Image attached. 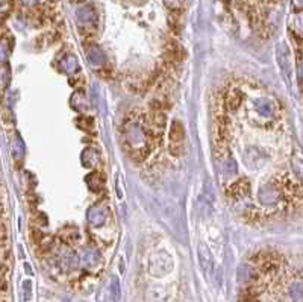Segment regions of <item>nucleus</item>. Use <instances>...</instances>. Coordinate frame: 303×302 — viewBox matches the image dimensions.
<instances>
[{"label": "nucleus", "instance_id": "nucleus-6", "mask_svg": "<svg viewBox=\"0 0 303 302\" xmlns=\"http://www.w3.org/2000/svg\"><path fill=\"white\" fill-rule=\"evenodd\" d=\"M162 269L161 272H162V275L164 273H167L168 270H170V267H171V261H170V257L167 255V253H164V252H161V253H156V255H153L150 260V272L153 275H156V272H158V269Z\"/></svg>", "mask_w": 303, "mask_h": 302}, {"label": "nucleus", "instance_id": "nucleus-15", "mask_svg": "<svg viewBox=\"0 0 303 302\" xmlns=\"http://www.w3.org/2000/svg\"><path fill=\"white\" fill-rule=\"evenodd\" d=\"M240 103H241V93L237 91V90H232L231 95H229V98H228V105H229V108L235 109Z\"/></svg>", "mask_w": 303, "mask_h": 302}, {"label": "nucleus", "instance_id": "nucleus-16", "mask_svg": "<svg viewBox=\"0 0 303 302\" xmlns=\"http://www.w3.org/2000/svg\"><path fill=\"white\" fill-rule=\"evenodd\" d=\"M165 3H167V6H168V8L176 9V8L181 5V0H165Z\"/></svg>", "mask_w": 303, "mask_h": 302}, {"label": "nucleus", "instance_id": "nucleus-13", "mask_svg": "<svg viewBox=\"0 0 303 302\" xmlns=\"http://www.w3.org/2000/svg\"><path fill=\"white\" fill-rule=\"evenodd\" d=\"M238 276L241 281H255L256 280V270L252 267H247V266H241L240 270H238Z\"/></svg>", "mask_w": 303, "mask_h": 302}, {"label": "nucleus", "instance_id": "nucleus-1", "mask_svg": "<svg viewBox=\"0 0 303 302\" xmlns=\"http://www.w3.org/2000/svg\"><path fill=\"white\" fill-rule=\"evenodd\" d=\"M124 138H126L128 146L131 149H137L138 152H143V155L146 153L144 148H147V135H146V131L138 123H129L126 126Z\"/></svg>", "mask_w": 303, "mask_h": 302}, {"label": "nucleus", "instance_id": "nucleus-4", "mask_svg": "<svg viewBox=\"0 0 303 302\" xmlns=\"http://www.w3.org/2000/svg\"><path fill=\"white\" fill-rule=\"evenodd\" d=\"M258 196L262 205H274L281 199V190L274 184H265L259 189Z\"/></svg>", "mask_w": 303, "mask_h": 302}, {"label": "nucleus", "instance_id": "nucleus-17", "mask_svg": "<svg viewBox=\"0 0 303 302\" xmlns=\"http://www.w3.org/2000/svg\"><path fill=\"white\" fill-rule=\"evenodd\" d=\"M6 242V229L3 225H0V245H3Z\"/></svg>", "mask_w": 303, "mask_h": 302}, {"label": "nucleus", "instance_id": "nucleus-8", "mask_svg": "<svg viewBox=\"0 0 303 302\" xmlns=\"http://www.w3.org/2000/svg\"><path fill=\"white\" fill-rule=\"evenodd\" d=\"M106 219H108V211L100 205H96L88 211V222L91 226H102L106 222Z\"/></svg>", "mask_w": 303, "mask_h": 302}, {"label": "nucleus", "instance_id": "nucleus-12", "mask_svg": "<svg viewBox=\"0 0 303 302\" xmlns=\"http://www.w3.org/2000/svg\"><path fill=\"white\" fill-rule=\"evenodd\" d=\"M255 108L258 109V112L261 115H265V117H270L274 112V108H273L271 102L265 101V99H259V101L255 102Z\"/></svg>", "mask_w": 303, "mask_h": 302}, {"label": "nucleus", "instance_id": "nucleus-3", "mask_svg": "<svg viewBox=\"0 0 303 302\" xmlns=\"http://www.w3.org/2000/svg\"><path fill=\"white\" fill-rule=\"evenodd\" d=\"M120 299V284L115 276H112L108 284L102 289L97 302H118Z\"/></svg>", "mask_w": 303, "mask_h": 302}, {"label": "nucleus", "instance_id": "nucleus-14", "mask_svg": "<svg viewBox=\"0 0 303 302\" xmlns=\"http://www.w3.org/2000/svg\"><path fill=\"white\" fill-rule=\"evenodd\" d=\"M290 296L293 302H302V283L296 281L290 286Z\"/></svg>", "mask_w": 303, "mask_h": 302}, {"label": "nucleus", "instance_id": "nucleus-10", "mask_svg": "<svg viewBox=\"0 0 303 302\" xmlns=\"http://www.w3.org/2000/svg\"><path fill=\"white\" fill-rule=\"evenodd\" d=\"M61 67H62V70H64L65 73H68V75H74V73L79 70V62H78V59H76L73 55H67V56L62 59Z\"/></svg>", "mask_w": 303, "mask_h": 302}, {"label": "nucleus", "instance_id": "nucleus-2", "mask_svg": "<svg viewBox=\"0 0 303 302\" xmlns=\"http://www.w3.org/2000/svg\"><path fill=\"white\" fill-rule=\"evenodd\" d=\"M185 137V129L181 122H173L170 128V152L173 155L181 153V145Z\"/></svg>", "mask_w": 303, "mask_h": 302}, {"label": "nucleus", "instance_id": "nucleus-5", "mask_svg": "<svg viewBox=\"0 0 303 302\" xmlns=\"http://www.w3.org/2000/svg\"><path fill=\"white\" fill-rule=\"evenodd\" d=\"M78 20L81 28H96L97 15L91 6H84L78 11Z\"/></svg>", "mask_w": 303, "mask_h": 302}, {"label": "nucleus", "instance_id": "nucleus-7", "mask_svg": "<svg viewBox=\"0 0 303 302\" xmlns=\"http://www.w3.org/2000/svg\"><path fill=\"white\" fill-rule=\"evenodd\" d=\"M197 253H199V263L202 266L203 272L211 276L212 272H214V258H212L211 252H209V249L203 243H200L199 245V249H197Z\"/></svg>", "mask_w": 303, "mask_h": 302}, {"label": "nucleus", "instance_id": "nucleus-9", "mask_svg": "<svg viewBox=\"0 0 303 302\" xmlns=\"http://www.w3.org/2000/svg\"><path fill=\"white\" fill-rule=\"evenodd\" d=\"M99 263V253L93 248H85L82 255L79 257V264H84L85 267H94Z\"/></svg>", "mask_w": 303, "mask_h": 302}, {"label": "nucleus", "instance_id": "nucleus-11", "mask_svg": "<svg viewBox=\"0 0 303 302\" xmlns=\"http://www.w3.org/2000/svg\"><path fill=\"white\" fill-rule=\"evenodd\" d=\"M88 59H90V62H91L93 65H103V64L106 62L105 53H103V51H102L100 48H97V46L90 48V51H88Z\"/></svg>", "mask_w": 303, "mask_h": 302}]
</instances>
